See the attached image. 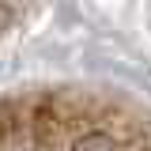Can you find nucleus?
I'll return each mask as SVG.
<instances>
[{"instance_id": "1", "label": "nucleus", "mask_w": 151, "mask_h": 151, "mask_svg": "<svg viewBox=\"0 0 151 151\" xmlns=\"http://www.w3.org/2000/svg\"><path fill=\"white\" fill-rule=\"evenodd\" d=\"M0 151H151V113L87 91L0 102Z\"/></svg>"}]
</instances>
